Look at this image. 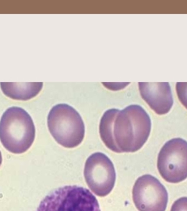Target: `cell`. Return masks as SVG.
I'll list each match as a JSON object with an SVG mask.
<instances>
[{
  "mask_svg": "<svg viewBox=\"0 0 187 211\" xmlns=\"http://www.w3.org/2000/svg\"><path fill=\"white\" fill-rule=\"evenodd\" d=\"M151 120L139 105L119 111L113 123L114 141L120 153H133L142 148L150 135Z\"/></svg>",
  "mask_w": 187,
  "mask_h": 211,
  "instance_id": "obj_1",
  "label": "cell"
},
{
  "mask_svg": "<svg viewBox=\"0 0 187 211\" xmlns=\"http://www.w3.org/2000/svg\"><path fill=\"white\" fill-rule=\"evenodd\" d=\"M35 136L33 120L20 107L8 108L0 120V141L11 153L20 154L32 146Z\"/></svg>",
  "mask_w": 187,
  "mask_h": 211,
  "instance_id": "obj_2",
  "label": "cell"
},
{
  "mask_svg": "<svg viewBox=\"0 0 187 211\" xmlns=\"http://www.w3.org/2000/svg\"><path fill=\"white\" fill-rule=\"evenodd\" d=\"M47 125L56 142L63 147L75 148L84 139L85 128L82 117L68 104L54 106L48 115Z\"/></svg>",
  "mask_w": 187,
  "mask_h": 211,
  "instance_id": "obj_3",
  "label": "cell"
},
{
  "mask_svg": "<svg viewBox=\"0 0 187 211\" xmlns=\"http://www.w3.org/2000/svg\"><path fill=\"white\" fill-rule=\"evenodd\" d=\"M36 211H101L94 195L85 188L65 186L55 189L41 201Z\"/></svg>",
  "mask_w": 187,
  "mask_h": 211,
  "instance_id": "obj_4",
  "label": "cell"
},
{
  "mask_svg": "<svg viewBox=\"0 0 187 211\" xmlns=\"http://www.w3.org/2000/svg\"><path fill=\"white\" fill-rule=\"evenodd\" d=\"M157 167L160 176L169 183H179L187 178V141L174 138L167 141L159 152Z\"/></svg>",
  "mask_w": 187,
  "mask_h": 211,
  "instance_id": "obj_5",
  "label": "cell"
},
{
  "mask_svg": "<svg viewBox=\"0 0 187 211\" xmlns=\"http://www.w3.org/2000/svg\"><path fill=\"white\" fill-rule=\"evenodd\" d=\"M84 176L89 189L100 197L110 194L115 183L113 164L106 155L101 152L93 153L86 161Z\"/></svg>",
  "mask_w": 187,
  "mask_h": 211,
  "instance_id": "obj_6",
  "label": "cell"
},
{
  "mask_svg": "<svg viewBox=\"0 0 187 211\" xmlns=\"http://www.w3.org/2000/svg\"><path fill=\"white\" fill-rule=\"evenodd\" d=\"M132 198L139 211H165L168 194L158 179L151 175H144L135 182Z\"/></svg>",
  "mask_w": 187,
  "mask_h": 211,
  "instance_id": "obj_7",
  "label": "cell"
},
{
  "mask_svg": "<svg viewBox=\"0 0 187 211\" xmlns=\"http://www.w3.org/2000/svg\"><path fill=\"white\" fill-rule=\"evenodd\" d=\"M142 99L157 114H166L173 105V97L168 82H139Z\"/></svg>",
  "mask_w": 187,
  "mask_h": 211,
  "instance_id": "obj_8",
  "label": "cell"
},
{
  "mask_svg": "<svg viewBox=\"0 0 187 211\" xmlns=\"http://www.w3.org/2000/svg\"><path fill=\"white\" fill-rule=\"evenodd\" d=\"M0 86L3 93L9 98L26 101L38 94L42 90L43 83L1 82Z\"/></svg>",
  "mask_w": 187,
  "mask_h": 211,
  "instance_id": "obj_9",
  "label": "cell"
},
{
  "mask_svg": "<svg viewBox=\"0 0 187 211\" xmlns=\"http://www.w3.org/2000/svg\"><path fill=\"white\" fill-rule=\"evenodd\" d=\"M119 110L115 109L108 110L103 113L99 125V133L102 141L107 148L115 153H120L114 141L113 132L114 120Z\"/></svg>",
  "mask_w": 187,
  "mask_h": 211,
  "instance_id": "obj_10",
  "label": "cell"
},
{
  "mask_svg": "<svg viewBox=\"0 0 187 211\" xmlns=\"http://www.w3.org/2000/svg\"><path fill=\"white\" fill-rule=\"evenodd\" d=\"M176 90L181 104L187 109V82H177Z\"/></svg>",
  "mask_w": 187,
  "mask_h": 211,
  "instance_id": "obj_11",
  "label": "cell"
},
{
  "mask_svg": "<svg viewBox=\"0 0 187 211\" xmlns=\"http://www.w3.org/2000/svg\"><path fill=\"white\" fill-rule=\"evenodd\" d=\"M170 211H187V197H181L174 201Z\"/></svg>",
  "mask_w": 187,
  "mask_h": 211,
  "instance_id": "obj_12",
  "label": "cell"
},
{
  "mask_svg": "<svg viewBox=\"0 0 187 211\" xmlns=\"http://www.w3.org/2000/svg\"><path fill=\"white\" fill-rule=\"evenodd\" d=\"M1 162H2V157H1V151H0V166H1Z\"/></svg>",
  "mask_w": 187,
  "mask_h": 211,
  "instance_id": "obj_13",
  "label": "cell"
}]
</instances>
